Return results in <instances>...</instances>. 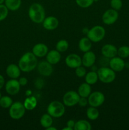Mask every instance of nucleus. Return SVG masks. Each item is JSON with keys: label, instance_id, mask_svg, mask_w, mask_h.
Returning <instances> with one entry per match:
<instances>
[{"label": "nucleus", "instance_id": "f257e3e1", "mask_svg": "<svg viewBox=\"0 0 129 130\" xmlns=\"http://www.w3.org/2000/svg\"><path fill=\"white\" fill-rule=\"evenodd\" d=\"M38 64L36 56L32 52L24 53L18 61V66L21 71L29 72L32 71Z\"/></svg>", "mask_w": 129, "mask_h": 130}, {"label": "nucleus", "instance_id": "f03ea898", "mask_svg": "<svg viewBox=\"0 0 129 130\" xmlns=\"http://www.w3.org/2000/svg\"><path fill=\"white\" fill-rule=\"evenodd\" d=\"M29 17L30 20L35 24L42 23L46 18L45 10L40 4L35 3L30 5L29 9Z\"/></svg>", "mask_w": 129, "mask_h": 130}, {"label": "nucleus", "instance_id": "7ed1b4c3", "mask_svg": "<svg viewBox=\"0 0 129 130\" xmlns=\"http://www.w3.org/2000/svg\"><path fill=\"white\" fill-rule=\"evenodd\" d=\"M97 72L99 79L103 83H111L113 82L116 78L115 71L110 67H101L97 69Z\"/></svg>", "mask_w": 129, "mask_h": 130}, {"label": "nucleus", "instance_id": "20e7f679", "mask_svg": "<svg viewBox=\"0 0 129 130\" xmlns=\"http://www.w3.org/2000/svg\"><path fill=\"white\" fill-rule=\"evenodd\" d=\"M47 112L53 118H61L65 112L64 105L59 101H53L48 105Z\"/></svg>", "mask_w": 129, "mask_h": 130}, {"label": "nucleus", "instance_id": "39448f33", "mask_svg": "<svg viewBox=\"0 0 129 130\" xmlns=\"http://www.w3.org/2000/svg\"><path fill=\"white\" fill-rule=\"evenodd\" d=\"M106 34L105 29L101 25H96L89 30L87 37L94 43H98L104 39Z\"/></svg>", "mask_w": 129, "mask_h": 130}, {"label": "nucleus", "instance_id": "423d86ee", "mask_svg": "<svg viewBox=\"0 0 129 130\" xmlns=\"http://www.w3.org/2000/svg\"><path fill=\"white\" fill-rule=\"evenodd\" d=\"M25 110L26 109L24 104L20 102H15L10 106L9 109V115L10 118L13 119H20L24 116Z\"/></svg>", "mask_w": 129, "mask_h": 130}, {"label": "nucleus", "instance_id": "0eeeda50", "mask_svg": "<svg viewBox=\"0 0 129 130\" xmlns=\"http://www.w3.org/2000/svg\"><path fill=\"white\" fill-rule=\"evenodd\" d=\"M87 100L90 106L98 107L104 104L105 101V96L102 92L94 91L90 94Z\"/></svg>", "mask_w": 129, "mask_h": 130}, {"label": "nucleus", "instance_id": "6e6552de", "mask_svg": "<svg viewBox=\"0 0 129 130\" xmlns=\"http://www.w3.org/2000/svg\"><path fill=\"white\" fill-rule=\"evenodd\" d=\"M80 98L77 92L75 91H69L66 93L63 97V102L64 106L73 107L78 104Z\"/></svg>", "mask_w": 129, "mask_h": 130}, {"label": "nucleus", "instance_id": "1a4fd4ad", "mask_svg": "<svg viewBox=\"0 0 129 130\" xmlns=\"http://www.w3.org/2000/svg\"><path fill=\"white\" fill-rule=\"evenodd\" d=\"M118 19V13L117 10L114 9H109L106 10L102 16V20L106 25H112L117 21Z\"/></svg>", "mask_w": 129, "mask_h": 130}, {"label": "nucleus", "instance_id": "9d476101", "mask_svg": "<svg viewBox=\"0 0 129 130\" xmlns=\"http://www.w3.org/2000/svg\"><path fill=\"white\" fill-rule=\"evenodd\" d=\"M20 85L16 79H11L5 84V90L6 93L10 95H15L20 91Z\"/></svg>", "mask_w": 129, "mask_h": 130}, {"label": "nucleus", "instance_id": "9b49d317", "mask_svg": "<svg viewBox=\"0 0 129 130\" xmlns=\"http://www.w3.org/2000/svg\"><path fill=\"white\" fill-rule=\"evenodd\" d=\"M37 67L39 73L44 77H48L53 73V65L49 63L47 60L39 62L37 66Z\"/></svg>", "mask_w": 129, "mask_h": 130}, {"label": "nucleus", "instance_id": "f8f14e48", "mask_svg": "<svg viewBox=\"0 0 129 130\" xmlns=\"http://www.w3.org/2000/svg\"><path fill=\"white\" fill-rule=\"evenodd\" d=\"M65 63L70 68L75 69L82 64V58L78 55L71 53L66 57Z\"/></svg>", "mask_w": 129, "mask_h": 130}, {"label": "nucleus", "instance_id": "ddd939ff", "mask_svg": "<svg viewBox=\"0 0 129 130\" xmlns=\"http://www.w3.org/2000/svg\"><path fill=\"white\" fill-rule=\"evenodd\" d=\"M109 66L110 68L115 72H120L125 68V62L121 57H115L110 58Z\"/></svg>", "mask_w": 129, "mask_h": 130}, {"label": "nucleus", "instance_id": "4468645a", "mask_svg": "<svg viewBox=\"0 0 129 130\" xmlns=\"http://www.w3.org/2000/svg\"><path fill=\"white\" fill-rule=\"evenodd\" d=\"M59 25V21L55 17L49 16L45 18L42 22V26L45 29L53 30L56 29Z\"/></svg>", "mask_w": 129, "mask_h": 130}, {"label": "nucleus", "instance_id": "2eb2a0df", "mask_svg": "<svg viewBox=\"0 0 129 130\" xmlns=\"http://www.w3.org/2000/svg\"><path fill=\"white\" fill-rule=\"evenodd\" d=\"M118 53V49L115 46L111 44H106L101 48V53L102 56L108 58H111L116 57Z\"/></svg>", "mask_w": 129, "mask_h": 130}, {"label": "nucleus", "instance_id": "dca6fc26", "mask_svg": "<svg viewBox=\"0 0 129 130\" xmlns=\"http://www.w3.org/2000/svg\"><path fill=\"white\" fill-rule=\"evenodd\" d=\"M96 57L95 53L92 51L85 52L82 58V63L85 67H91L94 64Z\"/></svg>", "mask_w": 129, "mask_h": 130}, {"label": "nucleus", "instance_id": "f3484780", "mask_svg": "<svg viewBox=\"0 0 129 130\" xmlns=\"http://www.w3.org/2000/svg\"><path fill=\"white\" fill-rule=\"evenodd\" d=\"M32 52L37 57L42 58L46 56L48 53V48L44 43H37L33 47Z\"/></svg>", "mask_w": 129, "mask_h": 130}, {"label": "nucleus", "instance_id": "a211bd4d", "mask_svg": "<svg viewBox=\"0 0 129 130\" xmlns=\"http://www.w3.org/2000/svg\"><path fill=\"white\" fill-rule=\"evenodd\" d=\"M6 72L7 76L11 79H17L20 77L21 70L18 66L11 63L6 67Z\"/></svg>", "mask_w": 129, "mask_h": 130}, {"label": "nucleus", "instance_id": "6ab92c4d", "mask_svg": "<svg viewBox=\"0 0 129 130\" xmlns=\"http://www.w3.org/2000/svg\"><path fill=\"white\" fill-rule=\"evenodd\" d=\"M60 52L57 50H53L49 52L46 55V60L52 65L57 64L61 60Z\"/></svg>", "mask_w": 129, "mask_h": 130}, {"label": "nucleus", "instance_id": "aec40b11", "mask_svg": "<svg viewBox=\"0 0 129 130\" xmlns=\"http://www.w3.org/2000/svg\"><path fill=\"white\" fill-rule=\"evenodd\" d=\"M92 48V41L87 37H84L80 39L78 42V48L82 52H87Z\"/></svg>", "mask_w": 129, "mask_h": 130}, {"label": "nucleus", "instance_id": "412c9836", "mask_svg": "<svg viewBox=\"0 0 129 130\" xmlns=\"http://www.w3.org/2000/svg\"><path fill=\"white\" fill-rule=\"evenodd\" d=\"M91 86L89 84L87 83H83L81 84L78 88V93L80 97L88 98L91 93Z\"/></svg>", "mask_w": 129, "mask_h": 130}, {"label": "nucleus", "instance_id": "4be33fe9", "mask_svg": "<svg viewBox=\"0 0 129 130\" xmlns=\"http://www.w3.org/2000/svg\"><path fill=\"white\" fill-rule=\"evenodd\" d=\"M37 104V100L34 96H28L25 100L24 103L25 109L28 110H32L35 109Z\"/></svg>", "mask_w": 129, "mask_h": 130}, {"label": "nucleus", "instance_id": "5701e85b", "mask_svg": "<svg viewBox=\"0 0 129 130\" xmlns=\"http://www.w3.org/2000/svg\"><path fill=\"white\" fill-rule=\"evenodd\" d=\"M5 5L9 10L16 11L21 6L22 0H5Z\"/></svg>", "mask_w": 129, "mask_h": 130}, {"label": "nucleus", "instance_id": "b1692460", "mask_svg": "<svg viewBox=\"0 0 129 130\" xmlns=\"http://www.w3.org/2000/svg\"><path fill=\"white\" fill-rule=\"evenodd\" d=\"M75 130H91L92 126L91 123L86 120L81 119L76 122L73 128Z\"/></svg>", "mask_w": 129, "mask_h": 130}, {"label": "nucleus", "instance_id": "393cba45", "mask_svg": "<svg viewBox=\"0 0 129 130\" xmlns=\"http://www.w3.org/2000/svg\"><path fill=\"white\" fill-rule=\"evenodd\" d=\"M85 79L87 83L89 84L90 85H94L97 82L99 78L97 72L96 71H91L87 73L85 76Z\"/></svg>", "mask_w": 129, "mask_h": 130}, {"label": "nucleus", "instance_id": "a878e982", "mask_svg": "<svg viewBox=\"0 0 129 130\" xmlns=\"http://www.w3.org/2000/svg\"><path fill=\"white\" fill-rule=\"evenodd\" d=\"M53 123V117L51 116L49 114H44L41 116L40 119V125L44 128H48L52 126Z\"/></svg>", "mask_w": 129, "mask_h": 130}, {"label": "nucleus", "instance_id": "bb28decb", "mask_svg": "<svg viewBox=\"0 0 129 130\" xmlns=\"http://www.w3.org/2000/svg\"><path fill=\"white\" fill-rule=\"evenodd\" d=\"M87 117L89 119L92 121L96 120L99 116V112L97 109V107H91L88 108L87 110Z\"/></svg>", "mask_w": 129, "mask_h": 130}, {"label": "nucleus", "instance_id": "cd10ccee", "mask_svg": "<svg viewBox=\"0 0 129 130\" xmlns=\"http://www.w3.org/2000/svg\"><path fill=\"white\" fill-rule=\"evenodd\" d=\"M69 44L68 42L65 39L59 40L56 44V49L59 52H64L68 49Z\"/></svg>", "mask_w": 129, "mask_h": 130}, {"label": "nucleus", "instance_id": "c85d7f7f", "mask_svg": "<svg viewBox=\"0 0 129 130\" xmlns=\"http://www.w3.org/2000/svg\"><path fill=\"white\" fill-rule=\"evenodd\" d=\"M13 103V102L12 99L9 96H1L0 99V106L4 109L10 108Z\"/></svg>", "mask_w": 129, "mask_h": 130}, {"label": "nucleus", "instance_id": "c756f323", "mask_svg": "<svg viewBox=\"0 0 129 130\" xmlns=\"http://www.w3.org/2000/svg\"><path fill=\"white\" fill-rule=\"evenodd\" d=\"M117 55L118 57L122 58H127L129 57V46H122L118 49Z\"/></svg>", "mask_w": 129, "mask_h": 130}, {"label": "nucleus", "instance_id": "7c9ffc66", "mask_svg": "<svg viewBox=\"0 0 129 130\" xmlns=\"http://www.w3.org/2000/svg\"><path fill=\"white\" fill-rule=\"evenodd\" d=\"M76 3L82 8H87L90 7L94 3V0H75Z\"/></svg>", "mask_w": 129, "mask_h": 130}, {"label": "nucleus", "instance_id": "2f4dec72", "mask_svg": "<svg viewBox=\"0 0 129 130\" xmlns=\"http://www.w3.org/2000/svg\"><path fill=\"white\" fill-rule=\"evenodd\" d=\"M8 9L6 6L3 4L0 5V21L4 20L8 15Z\"/></svg>", "mask_w": 129, "mask_h": 130}, {"label": "nucleus", "instance_id": "473e14b6", "mask_svg": "<svg viewBox=\"0 0 129 130\" xmlns=\"http://www.w3.org/2000/svg\"><path fill=\"white\" fill-rule=\"evenodd\" d=\"M110 5L113 9L115 10H120L122 8L123 2L121 0H111Z\"/></svg>", "mask_w": 129, "mask_h": 130}, {"label": "nucleus", "instance_id": "72a5a7b5", "mask_svg": "<svg viewBox=\"0 0 129 130\" xmlns=\"http://www.w3.org/2000/svg\"><path fill=\"white\" fill-rule=\"evenodd\" d=\"M75 74L77 75V77H83L85 76L86 70L85 67H82V66H79V67L75 68Z\"/></svg>", "mask_w": 129, "mask_h": 130}, {"label": "nucleus", "instance_id": "f704fd0d", "mask_svg": "<svg viewBox=\"0 0 129 130\" xmlns=\"http://www.w3.org/2000/svg\"><path fill=\"white\" fill-rule=\"evenodd\" d=\"M34 84H35V86L37 88L41 89V88H42L43 86H44V81H43L42 79L38 78L35 80Z\"/></svg>", "mask_w": 129, "mask_h": 130}, {"label": "nucleus", "instance_id": "c9c22d12", "mask_svg": "<svg viewBox=\"0 0 129 130\" xmlns=\"http://www.w3.org/2000/svg\"><path fill=\"white\" fill-rule=\"evenodd\" d=\"M78 104L80 107H85L88 104V100L87 99V98L80 97L79 99V101H78Z\"/></svg>", "mask_w": 129, "mask_h": 130}, {"label": "nucleus", "instance_id": "e433bc0d", "mask_svg": "<svg viewBox=\"0 0 129 130\" xmlns=\"http://www.w3.org/2000/svg\"><path fill=\"white\" fill-rule=\"evenodd\" d=\"M18 82H19V83H20V86H24L28 83V80L26 77H20V78L19 79Z\"/></svg>", "mask_w": 129, "mask_h": 130}, {"label": "nucleus", "instance_id": "4c0bfd02", "mask_svg": "<svg viewBox=\"0 0 129 130\" xmlns=\"http://www.w3.org/2000/svg\"><path fill=\"white\" fill-rule=\"evenodd\" d=\"M75 124V122L73 120L71 119V120H68L67 123V126L68 127H70V128H74Z\"/></svg>", "mask_w": 129, "mask_h": 130}, {"label": "nucleus", "instance_id": "58836bf2", "mask_svg": "<svg viewBox=\"0 0 129 130\" xmlns=\"http://www.w3.org/2000/svg\"><path fill=\"white\" fill-rule=\"evenodd\" d=\"M5 78H4V77L2 75L0 74V89H1L3 87L4 85H5Z\"/></svg>", "mask_w": 129, "mask_h": 130}, {"label": "nucleus", "instance_id": "ea45409f", "mask_svg": "<svg viewBox=\"0 0 129 130\" xmlns=\"http://www.w3.org/2000/svg\"><path fill=\"white\" fill-rule=\"evenodd\" d=\"M32 93V91H31V90H27L26 92H25V95H26L27 96H31Z\"/></svg>", "mask_w": 129, "mask_h": 130}, {"label": "nucleus", "instance_id": "a19ab883", "mask_svg": "<svg viewBox=\"0 0 129 130\" xmlns=\"http://www.w3.org/2000/svg\"><path fill=\"white\" fill-rule=\"evenodd\" d=\"M89 30V29H87V27L83 28V30H82V32H83V34H87V32H88Z\"/></svg>", "mask_w": 129, "mask_h": 130}, {"label": "nucleus", "instance_id": "79ce46f5", "mask_svg": "<svg viewBox=\"0 0 129 130\" xmlns=\"http://www.w3.org/2000/svg\"><path fill=\"white\" fill-rule=\"evenodd\" d=\"M46 130H57V128H55V127H53L52 126H51L49 128H46Z\"/></svg>", "mask_w": 129, "mask_h": 130}, {"label": "nucleus", "instance_id": "37998d69", "mask_svg": "<svg viewBox=\"0 0 129 130\" xmlns=\"http://www.w3.org/2000/svg\"><path fill=\"white\" fill-rule=\"evenodd\" d=\"M91 69H92L91 70H92V71H96V70L98 69L97 68V67H96V66H94V64L93 66H91Z\"/></svg>", "mask_w": 129, "mask_h": 130}, {"label": "nucleus", "instance_id": "c03bdc74", "mask_svg": "<svg viewBox=\"0 0 129 130\" xmlns=\"http://www.w3.org/2000/svg\"><path fill=\"white\" fill-rule=\"evenodd\" d=\"M73 128H70V127L67 126V127H64V128H63V130H73Z\"/></svg>", "mask_w": 129, "mask_h": 130}, {"label": "nucleus", "instance_id": "a18cd8bd", "mask_svg": "<svg viewBox=\"0 0 129 130\" xmlns=\"http://www.w3.org/2000/svg\"><path fill=\"white\" fill-rule=\"evenodd\" d=\"M3 3H5V0H0V5L3 4Z\"/></svg>", "mask_w": 129, "mask_h": 130}, {"label": "nucleus", "instance_id": "49530a36", "mask_svg": "<svg viewBox=\"0 0 129 130\" xmlns=\"http://www.w3.org/2000/svg\"><path fill=\"white\" fill-rule=\"evenodd\" d=\"M94 2H97V1H98L99 0H94Z\"/></svg>", "mask_w": 129, "mask_h": 130}, {"label": "nucleus", "instance_id": "de8ad7c7", "mask_svg": "<svg viewBox=\"0 0 129 130\" xmlns=\"http://www.w3.org/2000/svg\"><path fill=\"white\" fill-rule=\"evenodd\" d=\"M1 96H1V92H0V99L1 98Z\"/></svg>", "mask_w": 129, "mask_h": 130}]
</instances>
